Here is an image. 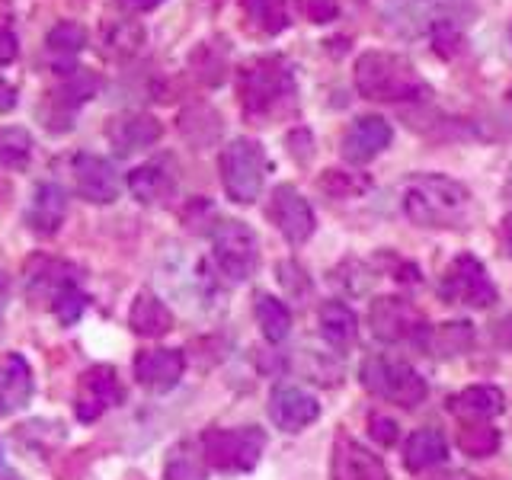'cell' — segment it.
Returning a JSON list of instances; mask_svg holds the SVG:
<instances>
[{
    "mask_svg": "<svg viewBox=\"0 0 512 480\" xmlns=\"http://www.w3.org/2000/svg\"><path fill=\"white\" fill-rule=\"evenodd\" d=\"M199 128H202V148H205V144H212V141L221 135V119H218V112H215V109H208V106H192V109H186L183 116H180V132H183L192 144H196Z\"/></svg>",
    "mask_w": 512,
    "mask_h": 480,
    "instance_id": "30",
    "label": "cell"
},
{
    "mask_svg": "<svg viewBox=\"0 0 512 480\" xmlns=\"http://www.w3.org/2000/svg\"><path fill=\"white\" fill-rule=\"evenodd\" d=\"M458 448L471 458H487L500 448V432L480 420H468L458 429Z\"/></svg>",
    "mask_w": 512,
    "mask_h": 480,
    "instance_id": "29",
    "label": "cell"
},
{
    "mask_svg": "<svg viewBox=\"0 0 512 480\" xmlns=\"http://www.w3.org/2000/svg\"><path fill=\"white\" fill-rule=\"evenodd\" d=\"M4 308H7V279L0 276V314H4Z\"/></svg>",
    "mask_w": 512,
    "mask_h": 480,
    "instance_id": "43",
    "label": "cell"
},
{
    "mask_svg": "<svg viewBox=\"0 0 512 480\" xmlns=\"http://www.w3.org/2000/svg\"><path fill=\"white\" fill-rule=\"evenodd\" d=\"M432 42H436V52L442 58H452L458 55V48H461V32L455 26V20H432Z\"/></svg>",
    "mask_w": 512,
    "mask_h": 480,
    "instance_id": "36",
    "label": "cell"
},
{
    "mask_svg": "<svg viewBox=\"0 0 512 480\" xmlns=\"http://www.w3.org/2000/svg\"><path fill=\"white\" fill-rule=\"evenodd\" d=\"M52 311H55V317L61 320L64 327H74L77 320L84 317V311H87V295L80 292V288H77L74 282L61 285L58 292H55V304H52Z\"/></svg>",
    "mask_w": 512,
    "mask_h": 480,
    "instance_id": "35",
    "label": "cell"
},
{
    "mask_svg": "<svg viewBox=\"0 0 512 480\" xmlns=\"http://www.w3.org/2000/svg\"><path fill=\"white\" fill-rule=\"evenodd\" d=\"M439 295L448 304H468V308H490L496 301V285L490 282L484 263L471 253L455 256L439 285Z\"/></svg>",
    "mask_w": 512,
    "mask_h": 480,
    "instance_id": "8",
    "label": "cell"
},
{
    "mask_svg": "<svg viewBox=\"0 0 512 480\" xmlns=\"http://www.w3.org/2000/svg\"><path fill=\"white\" fill-rule=\"evenodd\" d=\"M336 13H340L336 0H308V16L314 23H330L336 20Z\"/></svg>",
    "mask_w": 512,
    "mask_h": 480,
    "instance_id": "38",
    "label": "cell"
},
{
    "mask_svg": "<svg viewBox=\"0 0 512 480\" xmlns=\"http://www.w3.org/2000/svg\"><path fill=\"white\" fill-rule=\"evenodd\" d=\"M192 68H196L199 80L205 84H221L224 71H228V48L218 45V42H205L196 55H192Z\"/></svg>",
    "mask_w": 512,
    "mask_h": 480,
    "instance_id": "33",
    "label": "cell"
},
{
    "mask_svg": "<svg viewBox=\"0 0 512 480\" xmlns=\"http://www.w3.org/2000/svg\"><path fill=\"white\" fill-rule=\"evenodd\" d=\"M256 324H260L263 336L269 343H282L292 333V311L285 308L279 298L272 295H256Z\"/></svg>",
    "mask_w": 512,
    "mask_h": 480,
    "instance_id": "28",
    "label": "cell"
},
{
    "mask_svg": "<svg viewBox=\"0 0 512 480\" xmlns=\"http://www.w3.org/2000/svg\"><path fill=\"white\" fill-rule=\"evenodd\" d=\"M240 4H244L247 23L263 36H279L282 29L292 26L295 0H240Z\"/></svg>",
    "mask_w": 512,
    "mask_h": 480,
    "instance_id": "23",
    "label": "cell"
},
{
    "mask_svg": "<svg viewBox=\"0 0 512 480\" xmlns=\"http://www.w3.org/2000/svg\"><path fill=\"white\" fill-rule=\"evenodd\" d=\"M503 407L506 397L493 384H474V388H464L455 400H448V410L468 416V420H493V416L503 413Z\"/></svg>",
    "mask_w": 512,
    "mask_h": 480,
    "instance_id": "21",
    "label": "cell"
},
{
    "mask_svg": "<svg viewBox=\"0 0 512 480\" xmlns=\"http://www.w3.org/2000/svg\"><path fill=\"white\" fill-rule=\"evenodd\" d=\"M208 477V461L202 455V445L196 442H180L167 452L164 461V480H205Z\"/></svg>",
    "mask_w": 512,
    "mask_h": 480,
    "instance_id": "27",
    "label": "cell"
},
{
    "mask_svg": "<svg viewBox=\"0 0 512 480\" xmlns=\"http://www.w3.org/2000/svg\"><path fill=\"white\" fill-rule=\"evenodd\" d=\"M436 480H468L464 474H442V477H436Z\"/></svg>",
    "mask_w": 512,
    "mask_h": 480,
    "instance_id": "44",
    "label": "cell"
},
{
    "mask_svg": "<svg viewBox=\"0 0 512 480\" xmlns=\"http://www.w3.org/2000/svg\"><path fill=\"white\" fill-rule=\"evenodd\" d=\"M500 240H503V250L512 256V212L503 218V228H500Z\"/></svg>",
    "mask_w": 512,
    "mask_h": 480,
    "instance_id": "42",
    "label": "cell"
},
{
    "mask_svg": "<svg viewBox=\"0 0 512 480\" xmlns=\"http://www.w3.org/2000/svg\"><path fill=\"white\" fill-rule=\"evenodd\" d=\"M186 359L180 349H144L135 356V381L154 394H167L183 378Z\"/></svg>",
    "mask_w": 512,
    "mask_h": 480,
    "instance_id": "13",
    "label": "cell"
},
{
    "mask_svg": "<svg viewBox=\"0 0 512 480\" xmlns=\"http://www.w3.org/2000/svg\"><path fill=\"white\" fill-rule=\"evenodd\" d=\"M317 186L327 192L333 199H356L362 192H368L372 180L362 173H346V170H327L324 176L317 180Z\"/></svg>",
    "mask_w": 512,
    "mask_h": 480,
    "instance_id": "34",
    "label": "cell"
},
{
    "mask_svg": "<svg viewBox=\"0 0 512 480\" xmlns=\"http://www.w3.org/2000/svg\"><path fill=\"white\" fill-rule=\"evenodd\" d=\"M128 189L141 205L167 202L173 196V173L167 170V164L154 160V164H144L128 173Z\"/></svg>",
    "mask_w": 512,
    "mask_h": 480,
    "instance_id": "20",
    "label": "cell"
},
{
    "mask_svg": "<svg viewBox=\"0 0 512 480\" xmlns=\"http://www.w3.org/2000/svg\"><path fill=\"white\" fill-rule=\"evenodd\" d=\"M266 151L260 141L253 138H234L228 148L221 151L218 170H221V183L228 199L250 205L260 199L263 180H266Z\"/></svg>",
    "mask_w": 512,
    "mask_h": 480,
    "instance_id": "4",
    "label": "cell"
},
{
    "mask_svg": "<svg viewBox=\"0 0 512 480\" xmlns=\"http://www.w3.org/2000/svg\"><path fill=\"white\" fill-rule=\"evenodd\" d=\"M119 4H122L125 10H132V13H144V10L160 7V4H164V0H119Z\"/></svg>",
    "mask_w": 512,
    "mask_h": 480,
    "instance_id": "41",
    "label": "cell"
},
{
    "mask_svg": "<svg viewBox=\"0 0 512 480\" xmlns=\"http://www.w3.org/2000/svg\"><path fill=\"white\" fill-rule=\"evenodd\" d=\"M237 93H240V103H244L247 116L260 122L282 116V112H288L298 100L295 74L276 55L247 61L237 74Z\"/></svg>",
    "mask_w": 512,
    "mask_h": 480,
    "instance_id": "2",
    "label": "cell"
},
{
    "mask_svg": "<svg viewBox=\"0 0 512 480\" xmlns=\"http://www.w3.org/2000/svg\"><path fill=\"white\" fill-rule=\"evenodd\" d=\"M164 128L154 116H144V112H125V116L109 119L106 125V138L116 148V154H132L141 148H151L154 141H160Z\"/></svg>",
    "mask_w": 512,
    "mask_h": 480,
    "instance_id": "17",
    "label": "cell"
},
{
    "mask_svg": "<svg viewBox=\"0 0 512 480\" xmlns=\"http://www.w3.org/2000/svg\"><path fill=\"white\" fill-rule=\"evenodd\" d=\"M64 215H68V196H64V189L58 183H42L29 202L26 228L39 237H52L64 224Z\"/></svg>",
    "mask_w": 512,
    "mask_h": 480,
    "instance_id": "19",
    "label": "cell"
},
{
    "mask_svg": "<svg viewBox=\"0 0 512 480\" xmlns=\"http://www.w3.org/2000/svg\"><path fill=\"white\" fill-rule=\"evenodd\" d=\"M404 215L420 228H461L471 215V192L442 173H416L400 192Z\"/></svg>",
    "mask_w": 512,
    "mask_h": 480,
    "instance_id": "1",
    "label": "cell"
},
{
    "mask_svg": "<svg viewBox=\"0 0 512 480\" xmlns=\"http://www.w3.org/2000/svg\"><path fill=\"white\" fill-rule=\"evenodd\" d=\"M32 154V138L26 128H0V167L20 170L26 167V160Z\"/></svg>",
    "mask_w": 512,
    "mask_h": 480,
    "instance_id": "31",
    "label": "cell"
},
{
    "mask_svg": "<svg viewBox=\"0 0 512 480\" xmlns=\"http://www.w3.org/2000/svg\"><path fill=\"white\" fill-rule=\"evenodd\" d=\"M391 138H394L391 125L381 116H362L352 122L349 132L343 135V157L349 164H368V160L388 148Z\"/></svg>",
    "mask_w": 512,
    "mask_h": 480,
    "instance_id": "15",
    "label": "cell"
},
{
    "mask_svg": "<svg viewBox=\"0 0 512 480\" xmlns=\"http://www.w3.org/2000/svg\"><path fill=\"white\" fill-rule=\"evenodd\" d=\"M202 455L208 468L218 471H250L260 461L266 448V432L256 426L244 429H205L202 432Z\"/></svg>",
    "mask_w": 512,
    "mask_h": 480,
    "instance_id": "5",
    "label": "cell"
},
{
    "mask_svg": "<svg viewBox=\"0 0 512 480\" xmlns=\"http://www.w3.org/2000/svg\"><path fill=\"white\" fill-rule=\"evenodd\" d=\"M122 384L112 365H93L80 378V394H77V420L93 423L103 410L116 407L122 400Z\"/></svg>",
    "mask_w": 512,
    "mask_h": 480,
    "instance_id": "11",
    "label": "cell"
},
{
    "mask_svg": "<svg viewBox=\"0 0 512 480\" xmlns=\"http://www.w3.org/2000/svg\"><path fill=\"white\" fill-rule=\"evenodd\" d=\"M368 320H372V333L384 343H400V340H413L429 330L423 314L413 308L404 298H378L368 311Z\"/></svg>",
    "mask_w": 512,
    "mask_h": 480,
    "instance_id": "10",
    "label": "cell"
},
{
    "mask_svg": "<svg viewBox=\"0 0 512 480\" xmlns=\"http://www.w3.org/2000/svg\"><path fill=\"white\" fill-rule=\"evenodd\" d=\"M368 432H372V439L378 445H394L397 442V423L391 416H372L368 420Z\"/></svg>",
    "mask_w": 512,
    "mask_h": 480,
    "instance_id": "37",
    "label": "cell"
},
{
    "mask_svg": "<svg viewBox=\"0 0 512 480\" xmlns=\"http://www.w3.org/2000/svg\"><path fill=\"white\" fill-rule=\"evenodd\" d=\"M509 103H512V90H509Z\"/></svg>",
    "mask_w": 512,
    "mask_h": 480,
    "instance_id": "45",
    "label": "cell"
},
{
    "mask_svg": "<svg viewBox=\"0 0 512 480\" xmlns=\"http://www.w3.org/2000/svg\"><path fill=\"white\" fill-rule=\"evenodd\" d=\"M269 221L276 224L279 234L288 240V244H304L311 234H314V208L311 202L301 196L295 186H276L272 189V199H269Z\"/></svg>",
    "mask_w": 512,
    "mask_h": 480,
    "instance_id": "9",
    "label": "cell"
},
{
    "mask_svg": "<svg viewBox=\"0 0 512 480\" xmlns=\"http://www.w3.org/2000/svg\"><path fill=\"white\" fill-rule=\"evenodd\" d=\"M362 384L372 394L391 400V404L400 407H420L429 388H426V378L420 372H413L407 362H394V359H384V356H368L362 362Z\"/></svg>",
    "mask_w": 512,
    "mask_h": 480,
    "instance_id": "6",
    "label": "cell"
},
{
    "mask_svg": "<svg viewBox=\"0 0 512 480\" xmlns=\"http://www.w3.org/2000/svg\"><path fill=\"white\" fill-rule=\"evenodd\" d=\"M74 180H77V192L93 205H109L119 199L122 192V180L116 167L109 164L106 157L96 154H77L74 157Z\"/></svg>",
    "mask_w": 512,
    "mask_h": 480,
    "instance_id": "12",
    "label": "cell"
},
{
    "mask_svg": "<svg viewBox=\"0 0 512 480\" xmlns=\"http://www.w3.org/2000/svg\"><path fill=\"white\" fill-rule=\"evenodd\" d=\"M13 106H16V87L0 80V112H10Z\"/></svg>",
    "mask_w": 512,
    "mask_h": 480,
    "instance_id": "40",
    "label": "cell"
},
{
    "mask_svg": "<svg viewBox=\"0 0 512 480\" xmlns=\"http://www.w3.org/2000/svg\"><path fill=\"white\" fill-rule=\"evenodd\" d=\"M320 336L336 346V349H346L356 343V333H359V320H356V311L349 308L343 301H327L324 308H320Z\"/></svg>",
    "mask_w": 512,
    "mask_h": 480,
    "instance_id": "24",
    "label": "cell"
},
{
    "mask_svg": "<svg viewBox=\"0 0 512 480\" xmlns=\"http://www.w3.org/2000/svg\"><path fill=\"white\" fill-rule=\"evenodd\" d=\"M448 458V439L439 429H416L404 445V464L410 471H429Z\"/></svg>",
    "mask_w": 512,
    "mask_h": 480,
    "instance_id": "22",
    "label": "cell"
},
{
    "mask_svg": "<svg viewBox=\"0 0 512 480\" xmlns=\"http://www.w3.org/2000/svg\"><path fill=\"white\" fill-rule=\"evenodd\" d=\"M333 480H388L384 461L349 436H340L333 445Z\"/></svg>",
    "mask_w": 512,
    "mask_h": 480,
    "instance_id": "14",
    "label": "cell"
},
{
    "mask_svg": "<svg viewBox=\"0 0 512 480\" xmlns=\"http://www.w3.org/2000/svg\"><path fill=\"white\" fill-rule=\"evenodd\" d=\"M471 340H474V330L468 320H452V324H439L436 330L423 333V346H429L432 356H439V359L461 356V352L471 346Z\"/></svg>",
    "mask_w": 512,
    "mask_h": 480,
    "instance_id": "26",
    "label": "cell"
},
{
    "mask_svg": "<svg viewBox=\"0 0 512 480\" xmlns=\"http://www.w3.org/2000/svg\"><path fill=\"white\" fill-rule=\"evenodd\" d=\"M128 324H132L138 336H164L173 330V314L164 301L144 292L135 298L132 311H128Z\"/></svg>",
    "mask_w": 512,
    "mask_h": 480,
    "instance_id": "25",
    "label": "cell"
},
{
    "mask_svg": "<svg viewBox=\"0 0 512 480\" xmlns=\"http://www.w3.org/2000/svg\"><path fill=\"white\" fill-rule=\"evenodd\" d=\"M32 391H36V384H32L29 362L20 352H7V356L0 359V413L7 416V413L23 410L32 400Z\"/></svg>",
    "mask_w": 512,
    "mask_h": 480,
    "instance_id": "18",
    "label": "cell"
},
{
    "mask_svg": "<svg viewBox=\"0 0 512 480\" xmlns=\"http://www.w3.org/2000/svg\"><path fill=\"white\" fill-rule=\"evenodd\" d=\"M356 90L375 103H416L429 96V84L404 55L365 52L356 61Z\"/></svg>",
    "mask_w": 512,
    "mask_h": 480,
    "instance_id": "3",
    "label": "cell"
},
{
    "mask_svg": "<svg viewBox=\"0 0 512 480\" xmlns=\"http://www.w3.org/2000/svg\"><path fill=\"white\" fill-rule=\"evenodd\" d=\"M16 52H20V42H16V32L0 23V64H10L16 58Z\"/></svg>",
    "mask_w": 512,
    "mask_h": 480,
    "instance_id": "39",
    "label": "cell"
},
{
    "mask_svg": "<svg viewBox=\"0 0 512 480\" xmlns=\"http://www.w3.org/2000/svg\"><path fill=\"white\" fill-rule=\"evenodd\" d=\"M212 250L218 269L234 282L250 279L256 272V263H260V244H256V234L244 221H218L212 231Z\"/></svg>",
    "mask_w": 512,
    "mask_h": 480,
    "instance_id": "7",
    "label": "cell"
},
{
    "mask_svg": "<svg viewBox=\"0 0 512 480\" xmlns=\"http://www.w3.org/2000/svg\"><path fill=\"white\" fill-rule=\"evenodd\" d=\"M84 45H87V29L80 23H71V20L52 26L48 29V39H45V48L55 58H74Z\"/></svg>",
    "mask_w": 512,
    "mask_h": 480,
    "instance_id": "32",
    "label": "cell"
},
{
    "mask_svg": "<svg viewBox=\"0 0 512 480\" xmlns=\"http://www.w3.org/2000/svg\"><path fill=\"white\" fill-rule=\"evenodd\" d=\"M269 416L282 432H298L304 426H311L320 416L317 397L301 391V388H276L269 397Z\"/></svg>",
    "mask_w": 512,
    "mask_h": 480,
    "instance_id": "16",
    "label": "cell"
}]
</instances>
